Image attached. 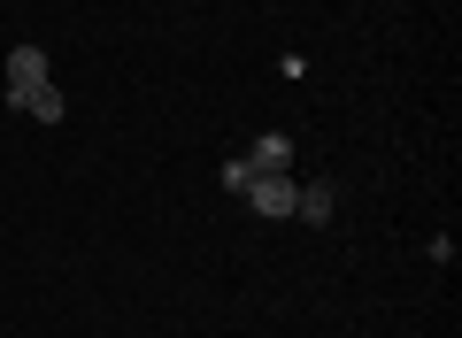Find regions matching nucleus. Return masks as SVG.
Instances as JSON below:
<instances>
[{
	"label": "nucleus",
	"mask_w": 462,
	"mask_h": 338,
	"mask_svg": "<svg viewBox=\"0 0 462 338\" xmlns=\"http://www.w3.org/2000/svg\"><path fill=\"white\" fill-rule=\"evenodd\" d=\"M293 200H300V178H293V169H254V185H247V208H254V215L285 224V215H293Z\"/></svg>",
	"instance_id": "f257e3e1"
},
{
	"label": "nucleus",
	"mask_w": 462,
	"mask_h": 338,
	"mask_svg": "<svg viewBox=\"0 0 462 338\" xmlns=\"http://www.w3.org/2000/svg\"><path fill=\"white\" fill-rule=\"evenodd\" d=\"M0 85H8V108H23V100H32L39 85H54L47 47H16V54H8V69H0Z\"/></svg>",
	"instance_id": "f03ea898"
},
{
	"label": "nucleus",
	"mask_w": 462,
	"mask_h": 338,
	"mask_svg": "<svg viewBox=\"0 0 462 338\" xmlns=\"http://www.w3.org/2000/svg\"><path fill=\"white\" fill-rule=\"evenodd\" d=\"M247 161L254 169H293V139H285V131H263V139L247 146Z\"/></svg>",
	"instance_id": "7ed1b4c3"
},
{
	"label": "nucleus",
	"mask_w": 462,
	"mask_h": 338,
	"mask_svg": "<svg viewBox=\"0 0 462 338\" xmlns=\"http://www.w3.org/2000/svg\"><path fill=\"white\" fill-rule=\"evenodd\" d=\"M331 208H339V193H331V185H300V200H293L300 224H331Z\"/></svg>",
	"instance_id": "20e7f679"
},
{
	"label": "nucleus",
	"mask_w": 462,
	"mask_h": 338,
	"mask_svg": "<svg viewBox=\"0 0 462 338\" xmlns=\"http://www.w3.org/2000/svg\"><path fill=\"white\" fill-rule=\"evenodd\" d=\"M23 115H32V123H62V115H69V100H62V85H39V93L23 100Z\"/></svg>",
	"instance_id": "39448f33"
},
{
	"label": "nucleus",
	"mask_w": 462,
	"mask_h": 338,
	"mask_svg": "<svg viewBox=\"0 0 462 338\" xmlns=\"http://www.w3.org/2000/svg\"><path fill=\"white\" fill-rule=\"evenodd\" d=\"M247 185H254V161H247V154H231V161H224V193L247 200Z\"/></svg>",
	"instance_id": "423d86ee"
},
{
	"label": "nucleus",
	"mask_w": 462,
	"mask_h": 338,
	"mask_svg": "<svg viewBox=\"0 0 462 338\" xmlns=\"http://www.w3.org/2000/svg\"><path fill=\"white\" fill-rule=\"evenodd\" d=\"M0 108H8V85H0Z\"/></svg>",
	"instance_id": "0eeeda50"
}]
</instances>
